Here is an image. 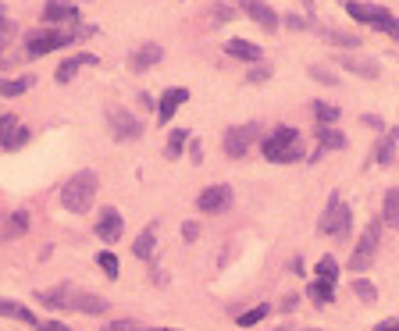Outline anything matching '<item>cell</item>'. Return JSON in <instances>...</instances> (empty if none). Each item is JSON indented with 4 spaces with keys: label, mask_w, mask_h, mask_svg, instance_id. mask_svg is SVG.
<instances>
[{
    "label": "cell",
    "mask_w": 399,
    "mask_h": 331,
    "mask_svg": "<svg viewBox=\"0 0 399 331\" xmlns=\"http://www.w3.org/2000/svg\"><path fill=\"white\" fill-rule=\"evenodd\" d=\"M97 193H100V178L93 168H86V171H75L65 189H61V207L72 210V214H89V207L97 203Z\"/></svg>",
    "instance_id": "cell-1"
},
{
    "label": "cell",
    "mask_w": 399,
    "mask_h": 331,
    "mask_svg": "<svg viewBox=\"0 0 399 331\" xmlns=\"http://www.w3.org/2000/svg\"><path fill=\"white\" fill-rule=\"evenodd\" d=\"M68 43H75L72 29L68 33H61V29H36V33L25 36V54L29 57H43V54H50L57 47H68Z\"/></svg>",
    "instance_id": "cell-2"
},
{
    "label": "cell",
    "mask_w": 399,
    "mask_h": 331,
    "mask_svg": "<svg viewBox=\"0 0 399 331\" xmlns=\"http://www.w3.org/2000/svg\"><path fill=\"white\" fill-rule=\"evenodd\" d=\"M318 228H321L324 235H335V239H346V235H350V228H353V214H350V207L339 200V193H331L328 210H324V218H321Z\"/></svg>",
    "instance_id": "cell-3"
},
{
    "label": "cell",
    "mask_w": 399,
    "mask_h": 331,
    "mask_svg": "<svg viewBox=\"0 0 399 331\" xmlns=\"http://www.w3.org/2000/svg\"><path fill=\"white\" fill-rule=\"evenodd\" d=\"M378 239H382V221H371L363 232H360V239H357V250H353V257H350V271H367L371 267V260H375V253H378Z\"/></svg>",
    "instance_id": "cell-4"
},
{
    "label": "cell",
    "mask_w": 399,
    "mask_h": 331,
    "mask_svg": "<svg viewBox=\"0 0 399 331\" xmlns=\"http://www.w3.org/2000/svg\"><path fill=\"white\" fill-rule=\"evenodd\" d=\"M107 125H111V136L118 143H132V139L143 136V122H139L136 114H129L125 107H111L107 111Z\"/></svg>",
    "instance_id": "cell-5"
},
{
    "label": "cell",
    "mask_w": 399,
    "mask_h": 331,
    "mask_svg": "<svg viewBox=\"0 0 399 331\" xmlns=\"http://www.w3.org/2000/svg\"><path fill=\"white\" fill-rule=\"evenodd\" d=\"M260 150H264V157H267V161H274V164H289V161H299V157H303L299 139H296V143H282V139L267 136V139L260 143Z\"/></svg>",
    "instance_id": "cell-6"
},
{
    "label": "cell",
    "mask_w": 399,
    "mask_h": 331,
    "mask_svg": "<svg viewBox=\"0 0 399 331\" xmlns=\"http://www.w3.org/2000/svg\"><path fill=\"white\" fill-rule=\"evenodd\" d=\"M121 232H125V218H121L114 207L100 210V218H97V239H100V243L114 246L118 239H121Z\"/></svg>",
    "instance_id": "cell-7"
},
{
    "label": "cell",
    "mask_w": 399,
    "mask_h": 331,
    "mask_svg": "<svg viewBox=\"0 0 399 331\" xmlns=\"http://www.w3.org/2000/svg\"><path fill=\"white\" fill-rule=\"evenodd\" d=\"M257 139V125H239V129H228L225 132V154L228 157H242V154H247V150H250V143Z\"/></svg>",
    "instance_id": "cell-8"
},
{
    "label": "cell",
    "mask_w": 399,
    "mask_h": 331,
    "mask_svg": "<svg viewBox=\"0 0 399 331\" xmlns=\"http://www.w3.org/2000/svg\"><path fill=\"white\" fill-rule=\"evenodd\" d=\"M36 299L43 307H50V310H68L72 303H75V289L72 285H57V289H40L36 292Z\"/></svg>",
    "instance_id": "cell-9"
},
{
    "label": "cell",
    "mask_w": 399,
    "mask_h": 331,
    "mask_svg": "<svg viewBox=\"0 0 399 331\" xmlns=\"http://www.w3.org/2000/svg\"><path fill=\"white\" fill-rule=\"evenodd\" d=\"M228 203H232V189H228V186H207V189L200 193V200H196V207L207 210V214H214V210H225Z\"/></svg>",
    "instance_id": "cell-10"
},
{
    "label": "cell",
    "mask_w": 399,
    "mask_h": 331,
    "mask_svg": "<svg viewBox=\"0 0 399 331\" xmlns=\"http://www.w3.org/2000/svg\"><path fill=\"white\" fill-rule=\"evenodd\" d=\"M186 100H189V89H182V86L168 89V93L161 97V104H157V122L168 125V122H171V114H175L182 104H186Z\"/></svg>",
    "instance_id": "cell-11"
},
{
    "label": "cell",
    "mask_w": 399,
    "mask_h": 331,
    "mask_svg": "<svg viewBox=\"0 0 399 331\" xmlns=\"http://www.w3.org/2000/svg\"><path fill=\"white\" fill-rule=\"evenodd\" d=\"M79 18V11H75V4H68V0H47V8H43V22L47 25H72Z\"/></svg>",
    "instance_id": "cell-12"
},
{
    "label": "cell",
    "mask_w": 399,
    "mask_h": 331,
    "mask_svg": "<svg viewBox=\"0 0 399 331\" xmlns=\"http://www.w3.org/2000/svg\"><path fill=\"white\" fill-rule=\"evenodd\" d=\"M239 8L247 11L253 22H260L264 29H279V15H274V11L264 4V0H239Z\"/></svg>",
    "instance_id": "cell-13"
},
{
    "label": "cell",
    "mask_w": 399,
    "mask_h": 331,
    "mask_svg": "<svg viewBox=\"0 0 399 331\" xmlns=\"http://www.w3.org/2000/svg\"><path fill=\"white\" fill-rule=\"evenodd\" d=\"M164 57V50H161V43H143L132 57H129V65L136 68V72H143V68H153Z\"/></svg>",
    "instance_id": "cell-14"
},
{
    "label": "cell",
    "mask_w": 399,
    "mask_h": 331,
    "mask_svg": "<svg viewBox=\"0 0 399 331\" xmlns=\"http://www.w3.org/2000/svg\"><path fill=\"white\" fill-rule=\"evenodd\" d=\"M72 310H79V314H107V299L97 296V292H75Z\"/></svg>",
    "instance_id": "cell-15"
},
{
    "label": "cell",
    "mask_w": 399,
    "mask_h": 331,
    "mask_svg": "<svg viewBox=\"0 0 399 331\" xmlns=\"http://www.w3.org/2000/svg\"><path fill=\"white\" fill-rule=\"evenodd\" d=\"M225 50H228V57H239V61H253V65H260V47L250 43V40H228Z\"/></svg>",
    "instance_id": "cell-16"
},
{
    "label": "cell",
    "mask_w": 399,
    "mask_h": 331,
    "mask_svg": "<svg viewBox=\"0 0 399 331\" xmlns=\"http://www.w3.org/2000/svg\"><path fill=\"white\" fill-rule=\"evenodd\" d=\"M0 317H11V321H22V324H29V328L36 324V314L29 310L25 303H15V299H0Z\"/></svg>",
    "instance_id": "cell-17"
},
{
    "label": "cell",
    "mask_w": 399,
    "mask_h": 331,
    "mask_svg": "<svg viewBox=\"0 0 399 331\" xmlns=\"http://www.w3.org/2000/svg\"><path fill=\"white\" fill-rule=\"evenodd\" d=\"M82 65H97V57H93V54H75V57H68V61L57 68V82H72Z\"/></svg>",
    "instance_id": "cell-18"
},
{
    "label": "cell",
    "mask_w": 399,
    "mask_h": 331,
    "mask_svg": "<svg viewBox=\"0 0 399 331\" xmlns=\"http://www.w3.org/2000/svg\"><path fill=\"white\" fill-rule=\"evenodd\" d=\"M382 225H389V228H399V189H389V193H385Z\"/></svg>",
    "instance_id": "cell-19"
},
{
    "label": "cell",
    "mask_w": 399,
    "mask_h": 331,
    "mask_svg": "<svg viewBox=\"0 0 399 331\" xmlns=\"http://www.w3.org/2000/svg\"><path fill=\"white\" fill-rule=\"evenodd\" d=\"M314 275H318L314 282H324V285H335V282H339V264H335V257H321Z\"/></svg>",
    "instance_id": "cell-20"
},
{
    "label": "cell",
    "mask_w": 399,
    "mask_h": 331,
    "mask_svg": "<svg viewBox=\"0 0 399 331\" xmlns=\"http://www.w3.org/2000/svg\"><path fill=\"white\" fill-rule=\"evenodd\" d=\"M396 139H399V132H385V136H382V143H378V150H375V161H378V164H392V161H396Z\"/></svg>",
    "instance_id": "cell-21"
},
{
    "label": "cell",
    "mask_w": 399,
    "mask_h": 331,
    "mask_svg": "<svg viewBox=\"0 0 399 331\" xmlns=\"http://www.w3.org/2000/svg\"><path fill=\"white\" fill-rule=\"evenodd\" d=\"M318 143H321V150H346V136L335 132L331 125H321L318 129Z\"/></svg>",
    "instance_id": "cell-22"
},
{
    "label": "cell",
    "mask_w": 399,
    "mask_h": 331,
    "mask_svg": "<svg viewBox=\"0 0 399 331\" xmlns=\"http://www.w3.org/2000/svg\"><path fill=\"white\" fill-rule=\"evenodd\" d=\"M343 68H346V72H357V75H363V79H375V75H378V65H375V61H363V57H343Z\"/></svg>",
    "instance_id": "cell-23"
},
{
    "label": "cell",
    "mask_w": 399,
    "mask_h": 331,
    "mask_svg": "<svg viewBox=\"0 0 399 331\" xmlns=\"http://www.w3.org/2000/svg\"><path fill=\"white\" fill-rule=\"evenodd\" d=\"M36 79L33 75H18V79H4L0 82V97H18V93H25L29 86H33Z\"/></svg>",
    "instance_id": "cell-24"
},
{
    "label": "cell",
    "mask_w": 399,
    "mask_h": 331,
    "mask_svg": "<svg viewBox=\"0 0 399 331\" xmlns=\"http://www.w3.org/2000/svg\"><path fill=\"white\" fill-rule=\"evenodd\" d=\"M153 235H157V228H143L139 232V239H136V246H132V253L139 257V260H146V257H153Z\"/></svg>",
    "instance_id": "cell-25"
},
{
    "label": "cell",
    "mask_w": 399,
    "mask_h": 331,
    "mask_svg": "<svg viewBox=\"0 0 399 331\" xmlns=\"http://www.w3.org/2000/svg\"><path fill=\"white\" fill-rule=\"evenodd\" d=\"M186 139H189V129H171V139H168V146H164V157L175 161V157L182 154V146H186Z\"/></svg>",
    "instance_id": "cell-26"
},
{
    "label": "cell",
    "mask_w": 399,
    "mask_h": 331,
    "mask_svg": "<svg viewBox=\"0 0 399 331\" xmlns=\"http://www.w3.org/2000/svg\"><path fill=\"white\" fill-rule=\"evenodd\" d=\"M306 296H311V299H314L318 307H328L331 299H335L331 285H324V282H311V285H306Z\"/></svg>",
    "instance_id": "cell-27"
},
{
    "label": "cell",
    "mask_w": 399,
    "mask_h": 331,
    "mask_svg": "<svg viewBox=\"0 0 399 331\" xmlns=\"http://www.w3.org/2000/svg\"><path fill=\"white\" fill-rule=\"evenodd\" d=\"M29 228V210H15V214L8 218V228H4V235L8 239H15V235H22Z\"/></svg>",
    "instance_id": "cell-28"
},
{
    "label": "cell",
    "mask_w": 399,
    "mask_h": 331,
    "mask_svg": "<svg viewBox=\"0 0 399 331\" xmlns=\"http://www.w3.org/2000/svg\"><path fill=\"white\" fill-rule=\"evenodd\" d=\"M343 111L339 107H335V104H324V100H314V118H318V122L321 125H331L335 122V118H339Z\"/></svg>",
    "instance_id": "cell-29"
},
{
    "label": "cell",
    "mask_w": 399,
    "mask_h": 331,
    "mask_svg": "<svg viewBox=\"0 0 399 331\" xmlns=\"http://www.w3.org/2000/svg\"><path fill=\"white\" fill-rule=\"evenodd\" d=\"M353 296H357V299H363V303H375V299H378V289H375L371 282L357 278V282H353Z\"/></svg>",
    "instance_id": "cell-30"
},
{
    "label": "cell",
    "mask_w": 399,
    "mask_h": 331,
    "mask_svg": "<svg viewBox=\"0 0 399 331\" xmlns=\"http://www.w3.org/2000/svg\"><path fill=\"white\" fill-rule=\"evenodd\" d=\"M25 143H29V129H25V125H15V132L0 143V146H4V150H18V146H25Z\"/></svg>",
    "instance_id": "cell-31"
},
{
    "label": "cell",
    "mask_w": 399,
    "mask_h": 331,
    "mask_svg": "<svg viewBox=\"0 0 399 331\" xmlns=\"http://www.w3.org/2000/svg\"><path fill=\"white\" fill-rule=\"evenodd\" d=\"M267 310H271V307H253V310H247V314H239V324H242V328H253V324H260V321L267 317Z\"/></svg>",
    "instance_id": "cell-32"
},
{
    "label": "cell",
    "mask_w": 399,
    "mask_h": 331,
    "mask_svg": "<svg viewBox=\"0 0 399 331\" xmlns=\"http://www.w3.org/2000/svg\"><path fill=\"white\" fill-rule=\"evenodd\" d=\"M97 264H100V267L107 271L111 278H118V267H121V264H118V257H114V253H107V250H104V253L97 257Z\"/></svg>",
    "instance_id": "cell-33"
},
{
    "label": "cell",
    "mask_w": 399,
    "mask_h": 331,
    "mask_svg": "<svg viewBox=\"0 0 399 331\" xmlns=\"http://www.w3.org/2000/svg\"><path fill=\"white\" fill-rule=\"evenodd\" d=\"M324 40L339 43V47H360V40H357V36H350V33H324Z\"/></svg>",
    "instance_id": "cell-34"
},
{
    "label": "cell",
    "mask_w": 399,
    "mask_h": 331,
    "mask_svg": "<svg viewBox=\"0 0 399 331\" xmlns=\"http://www.w3.org/2000/svg\"><path fill=\"white\" fill-rule=\"evenodd\" d=\"M346 15L357 18L360 25H367V4H357V0H350V4H346Z\"/></svg>",
    "instance_id": "cell-35"
},
{
    "label": "cell",
    "mask_w": 399,
    "mask_h": 331,
    "mask_svg": "<svg viewBox=\"0 0 399 331\" xmlns=\"http://www.w3.org/2000/svg\"><path fill=\"white\" fill-rule=\"evenodd\" d=\"M210 15H214V25H221V22H225V18H232L235 11H232V4H214V8H210Z\"/></svg>",
    "instance_id": "cell-36"
},
{
    "label": "cell",
    "mask_w": 399,
    "mask_h": 331,
    "mask_svg": "<svg viewBox=\"0 0 399 331\" xmlns=\"http://www.w3.org/2000/svg\"><path fill=\"white\" fill-rule=\"evenodd\" d=\"M15 36V22L11 18H0V50H4V43Z\"/></svg>",
    "instance_id": "cell-37"
},
{
    "label": "cell",
    "mask_w": 399,
    "mask_h": 331,
    "mask_svg": "<svg viewBox=\"0 0 399 331\" xmlns=\"http://www.w3.org/2000/svg\"><path fill=\"white\" fill-rule=\"evenodd\" d=\"M15 125H18V122H15L11 114H0V143H4V139L15 132Z\"/></svg>",
    "instance_id": "cell-38"
},
{
    "label": "cell",
    "mask_w": 399,
    "mask_h": 331,
    "mask_svg": "<svg viewBox=\"0 0 399 331\" xmlns=\"http://www.w3.org/2000/svg\"><path fill=\"white\" fill-rule=\"evenodd\" d=\"M104 331H143V328H139L136 321H111Z\"/></svg>",
    "instance_id": "cell-39"
},
{
    "label": "cell",
    "mask_w": 399,
    "mask_h": 331,
    "mask_svg": "<svg viewBox=\"0 0 399 331\" xmlns=\"http://www.w3.org/2000/svg\"><path fill=\"white\" fill-rule=\"evenodd\" d=\"M271 136H274V139H282V143H296V139H299V132H296V129H285V125H282V129H274Z\"/></svg>",
    "instance_id": "cell-40"
},
{
    "label": "cell",
    "mask_w": 399,
    "mask_h": 331,
    "mask_svg": "<svg viewBox=\"0 0 399 331\" xmlns=\"http://www.w3.org/2000/svg\"><path fill=\"white\" fill-rule=\"evenodd\" d=\"M267 75H271V68H267V65H253V68H250V75H247V79H250V82H264V79H267Z\"/></svg>",
    "instance_id": "cell-41"
},
{
    "label": "cell",
    "mask_w": 399,
    "mask_h": 331,
    "mask_svg": "<svg viewBox=\"0 0 399 331\" xmlns=\"http://www.w3.org/2000/svg\"><path fill=\"white\" fill-rule=\"evenodd\" d=\"M311 75H314L318 82H324V86H335V75H331L328 68H311Z\"/></svg>",
    "instance_id": "cell-42"
},
{
    "label": "cell",
    "mask_w": 399,
    "mask_h": 331,
    "mask_svg": "<svg viewBox=\"0 0 399 331\" xmlns=\"http://www.w3.org/2000/svg\"><path fill=\"white\" fill-rule=\"evenodd\" d=\"M375 331H399V317H389V321H382Z\"/></svg>",
    "instance_id": "cell-43"
},
{
    "label": "cell",
    "mask_w": 399,
    "mask_h": 331,
    "mask_svg": "<svg viewBox=\"0 0 399 331\" xmlns=\"http://www.w3.org/2000/svg\"><path fill=\"white\" fill-rule=\"evenodd\" d=\"M296 303H299V296H285V299H282V303H279V307H282V310L289 314V310H296Z\"/></svg>",
    "instance_id": "cell-44"
},
{
    "label": "cell",
    "mask_w": 399,
    "mask_h": 331,
    "mask_svg": "<svg viewBox=\"0 0 399 331\" xmlns=\"http://www.w3.org/2000/svg\"><path fill=\"white\" fill-rule=\"evenodd\" d=\"M40 331H72V328H65V324H57V321H47V324H40Z\"/></svg>",
    "instance_id": "cell-45"
},
{
    "label": "cell",
    "mask_w": 399,
    "mask_h": 331,
    "mask_svg": "<svg viewBox=\"0 0 399 331\" xmlns=\"http://www.w3.org/2000/svg\"><path fill=\"white\" fill-rule=\"evenodd\" d=\"M182 239H186V243H193V239H196V225H193V221L182 228Z\"/></svg>",
    "instance_id": "cell-46"
},
{
    "label": "cell",
    "mask_w": 399,
    "mask_h": 331,
    "mask_svg": "<svg viewBox=\"0 0 399 331\" xmlns=\"http://www.w3.org/2000/svg\"><path fill=\"white\" fill-rule=\"evenodd\" d=\"M363 125H371V129H382V118H378V114H363Z\"/></svg>",
    "instance_id": "cell-47"
},
{
    "label": "cell",
    "mask_w": 399,
    "mask_h": 331,
    "mask_svg": "<svg viewBox=\"0 0 399 331\" xmlns=\"http://www.w3.org/2000/svg\"><path fill=\"white\" fill-rule=\"evenodd\" d=\"M150 331H175V328H150Z\"/></svg>",
    "instance_id": "cell-48"
}]
</instances>
